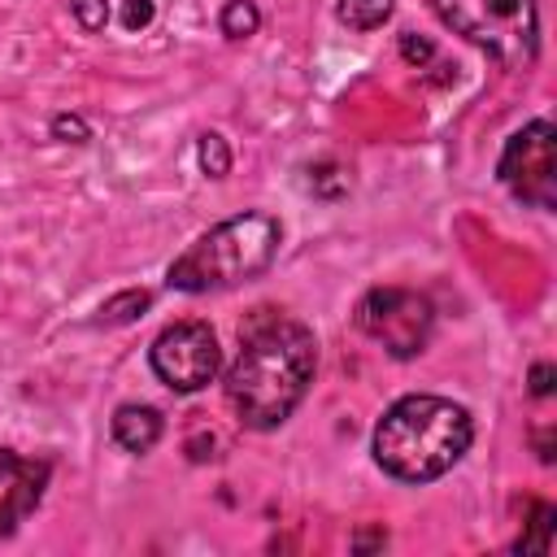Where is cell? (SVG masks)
Returning <instances> with one entry per match:
<instances>
[{
	"mask_svg": "<svg viewBox=\"0 0 557 557\" xmlns=\"http://www.w3.org/2000/svg\"><path fill=\"white\" fill-rule=\"evenodd\" d=\"M318 366L313 331L296 318L261 309L239 331V352L226 370V400L235 418L252 431H270L292 418L305 400Z\"/></svg>",
	"mask_w": 557,
	"mask_h": 557,
	"instance_id": "1",
	"label": "cell"
},
{
	"mask_svg": "<svg viewBox=\"0 0 557 557\" xmlns=\"http://www.w3.org/2000/svg\"><path fill=\"white\" fill-rule=\"evenodd\" d=\"M474 440V418L448 396H400L374 426V461L400 483L448 474Z\"/></svg>",
	"mask_w": 557,
	"mask_h": 557,
	"instance_id": "2",
	"label": "cell"
},
{
	"mask_svg": "<svg viewBox=\"0 0 557 557\" xmlns=\"http://www.w3.org/2000/svg\"><path fill=\"white\" fill-rule=\"evenodd\" d=\"M278 239H283V226L278 218L270 213H235L218 226H209L165 274V283L174 292H222V287H235V283H248L257 274L270 270L274 252H278Z\"/></svg>",
	"mask_w": 557,
	"mask_h": 557,
	"instance_id": "3",
	"label": "cell"
},
{
	"mask_svg": "<svg viewBox=\"0 0 557 557\" xmlns=\"http://www.w3.org/2000/svg\"><path fill=\"white\" fill-rule=\"evenodd\" d=\"M444 26L487 48L505 65H531L540 52L535 0H435Z\"/></svg>",
	"mask_w": 557,
	"mask_h": 557,
	"instance_id": "4",
	"label": "cell"
},
{
	"mask_svg": "<svg viewBox=\"0 0 557 557\" xmlns=\"http://www.w3.org/2000/svg\"><path fill=\"white\" fill-rule=\"evenodd\" d=\"M352 318L396 361L418 357L431 344V331H435V305L422 292H409V287H374V292H366L357 300Z\"/></svg>",
	"mask_w": 557,
	"mask_h": 557,
	"instance_id": "5",
	"label": "cell"
},
{
	"mask_svg": "<svg viewBox=\"0 0 557 557\" xmlns=\"http://www.w3.org/2000/svg\"><path fill=\"white\" fill-rule=\"evenodd\" d=\"M500 183L531 209H553L557 205V131L553 122L535 117L522 131L505 139V152L496 161Z\"/></svg>",
	"mask_w": 557,
	"mask_h": 557,
	"instance_id": "6",
	"label": "cell"
},
{
	"mask_svg": "<svg viewBox=\"0 0 557 557\" xmlns=\"http://www.w3.org/2000/svg\"><path fill=\"white\" fill-rule=\"evenodd\" d=\"M148 361H152V374L165 387H174V392H200V387H209L218 379L222 348H218V335H213L209 322L187 318V322L165 326L152 339Z\"/></svg>",
	"mask_w": 557,
	"mask_h": 557,
	"instance_id": "7",
	"label": "cell"
},
{
	"mask_svg": "<svg viewBox=\"0 0 557 557\" xmlns=\"http://www.w3.org/2000/svg\"><path fill=\"white\" fill-rule=\"evenodd\" d=\"M52 466L35 457H17L13 448H0V540L17 531V522L44 500Z\"/></svg>",
	"mask_w": 557,
	"mask_h": 557,
	"instance_id": "8",
	"label": "cell"
},
{
	"mask_svg": "<svg viewBox=\"0 0 557 557\" xmlns=\"http://www.w3.org/2000/svg\"><path fill=\"white\" fill-rule=\"evenodd\" d=\"M161 431H165V422L152 405H117V413H113V440L126 453H148L161 440Z\"/></svg>",
	"mask_w": 557,
	"mask_h": 557,
	"instance_id": "9",
	"label": "cell"
},
{
	"mask_svg": "<svg viewBox=\"0 0 557 557\" xmlns=\"http://www.w3.org/2000/svg\"><path fill=\"white\" fill-rule=\"evenodd\" d=\"M392 4L396 0H339V22L344 26H352V30H374V26H383L387 17H392Z\"/></svg>",
	"mask_w": 557,
	"mask_h": 557,
	"instance_id": "10",
	"label": "cell"
},
{
	"mask_svg": "<svg viewBox=\"0 0 557 557\" xmlns=\"http://www.w3.org/2000/svg\"><path fill=\"white\" fill-rule=\"evenodd\" d=\"M152 305V292H144V287H131V292H117L113 300H104L100 305V313H96V322H104V326H117V322H135L144 309Z\"/></svg>",
	"mask_w": 557,
	"mask_h": 557,
	"instance_id": "11",
	"label": "cell"
},
{
	"mask_svg": "<svg viewBox=\"0 0 557 557\" xmlns=\"http://www.w3.org/2000/svg\"><path fill=\"white\" fill-rule=\"evenodd\" d=\"M218 26H222V35H226V39H248V35H257L261 13H257V4H252V0H226V9H222V17H218Z\"/></svg>",
	"mask_w": 557,
	"mask_h": 557,
	"instance_id": "12",
	"label": "cell"
},
{
	"mask_svg": "<svg viewBox=\"0 0 557 557\" xmlns=\"http://www.w3.org/2000/svg\"><path fill=\"white\" fill-rule=\"evenodd\" d=\"M548 535H553V505L535 500L531 505V531L513 544L518 553H548Z\"/></svg>",
	"mask_w": 557,
	"mask_h": 557,
	"instance_id": "13",
	"label": "cell"
},
{
	"mask_svg": "<svg viewBox=\"0 0 557 557\" xmlns=\"http://www.w3.org/2000/svg\"><path fill=\"white\" fill-rule=\"evenodd\" d=\"M200 170L209 174V178H222L226 170H231V148H226V139L222 135H200Z\"/></svg>",
	"mask_w": 557,
	"mask_h": 557,
	"instance_id": "14",
	"label": "cell"
},
{
	"mask_svg": "<svg viewBox=\"0 0 557 557\" xmlns=\"http://www.w3.org/2000/svg\"><path fill=\"white\" fill-rule=\"evenodd\" d=\"M74 17H78L83 30H104L109 4H104V0H74Z\"/></svg>",
	"mask_w": 557,
	"mask_h": 557,
	"instance_id": "15",
	"label": "cell"
},
{
	"mask_svg": "<svg viewBox=\"0 0 557 557\" xmlns=\"http://www.w3.org/2000/svg\"><path fill=\"white\" fill-rule=\"evenodd\" d=\"M152 13H157L152 0H126V4H122V26H126V30H144V26L152 22Z\"/></svg>",
	"mask_w": 557,
	"mask_h": 557,
	"instance_id": "16",
	"label": "cell"
},
{
	"mask_svg": "<svg viewBox=\"0 0 557 557\" xmlns=\"http://www.w3.org/2000/svg\"><path fill=\"white\" fill-rule=\"evenodd\" d=\"M400 57H405L409 65H422V61L435 57V44L422 39V35H400Z\"/></svg>",
	"mask_w": 557,
	"mask_h": 557,
	"instance_id": "17",
	"label": "cell"
},
{
	"mask_svg": "<svg viewBox=\"0 0 557 557\" xmlns=\"http://www.w3.org/2000/svg\"><path fill=\"white\" fill-rule=\"evenodd\" d=\"M52 135H57V139H70V135H74V144H83V139H87V126H83V117H57V122H52Z\"/></svg>",
	"mask_w": 557,
	"mask_h": 557,
	"instance_id": "18",
	"label": "cell"
},
{
	"mask_svg": "<svg viewBox=\"0 0 557 557\" xmlns=\"http://www.w3.org/2000/svg\"><path fill=\"white\" fill-rule=\"evenodd\" d=\"M531 392H535V396H548V392H553V366H548V361H540V366L531 370Z\"/></svg>",
	"mask_w": 557,
	"mask_h": 557,
	"instance_id": "19",
	"label": "cell"
}]
</instances>
